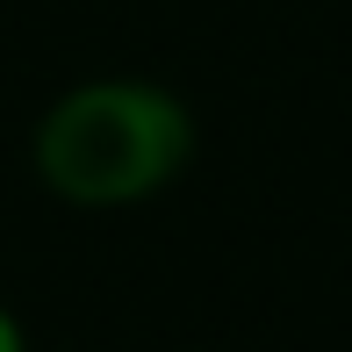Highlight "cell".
<instances>
[{
  "label": "cell",
  "mask_w": 352,
  "mask_h": 352,
  "mask_svg": "<svg viewBox=\"0 0 352 352\" xmlns=\"http://www.w3.org/2000/svg\"><path fill=\"white\" fill-rule=\"evenodd\" d=\"M195 158V116L151 79H79L36 122V173L72 209H130Z\"/></svg>",
  "instance_id": "obj_1"
},
{
  "label": "cell",
  "mask_w": 352,
  "mask_h": 352,
  "mask_svg": "<svg viewBox=\"0 0 352 352\" xmlns=\"http://www.w3.org/2000/svg\"><path fill=\"white\" fill-rule=\"evenodd\" d=\"M0 352H22V324H14L8 309H0Z\"/></svg>",
  "instance_id": "obj_2"
}]
</instances>
